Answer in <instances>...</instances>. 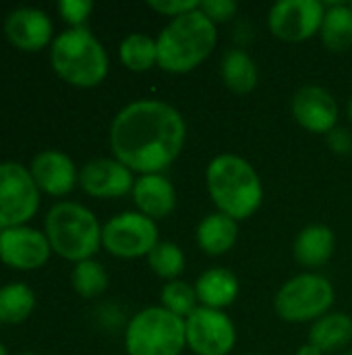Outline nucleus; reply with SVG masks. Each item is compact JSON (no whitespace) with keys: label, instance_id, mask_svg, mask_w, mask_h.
Wrapping results in <instances>:
<instances>
[{"label":"nucleus","instance_id":"f257e3e1","mask_svg":"<svg viewBox=\"0 0 352 355\" xmlns=\"http://www.w3.org/2000/svg\"><path fill=\"white\" fill-rule=\"evenodd\" d=\"M108 139L112 156L133 173L164 175L187 144V123L172 104L141 98L116 112Z\"/></svg>","mask_w":352,"mask_h":355},{"label":"nucleus","instance_id":"f03ea898","mask_svg":"<svg viewBox=\"0 0 352 355\" xmlns=\"http://www.w3.org/2000/svg\"><path fill=\"white\" fill-rule=\"evenodd\" d=\"M207 193L218 212L239 220L251 218L263 204V183L255 166L237 154H218L205 168Z\"/></svg>","mask_w":352,"mask_h":355},{"label":"nucleus","instance_id":"7ed1b4c3","mask_svg":"<svg viewBox=\"0 0 352 355\" xmlns=\"http://www.w3.org/2000/svg\"><path fill=\"white\" fill-rule=\"evenodd\" d=\"M158 67L172 75H185L205 62L218 46V25L201 8L170 19L158 33Z\"/></svg>","mask_w":352,"mask_h":355},{"label":"nucleus","instance_id":"20e7f679","mask_svg":"<svg viewBox=\"0 0 352 355\" xmlns=\"http://www.w3.org/2000/svg\"><path fill=\"white\" fill-rule=\"evenodd\" d=\"M50 64L68 85L89 89L100 85L110 71V58L102 42L87 27H68L50 46Z\"/></svg>","mask_w":352,"mask_h":355},{"label":"nucleus","instance_id":"39448f33","mask_svg":"<svg viewBox=\"0 0 352 355\" xmlns=\"http://www.w3.org/2000/svg\"><path fill=\"white\" fill-rule=\"evenodd\" d=\"M44 233L52 254L77 264L91 260L102 248L98 216L79 202H56L44 218Z\"/></svg>","mask_w":352,"mask_h":355},{"label":"nucleus","instance_id":"423d86ee","mask_svg":"<svg viewBox=\"0 0 352 355\" xmlns=\"http://www.w3.org/2000/svg\"><path fill=\"white\" fill-rule=\"evenodd\" d=\"M185 347V320L162 306L143 308L127 324L124 349L129 355H180Z\"/></svg>","mask_w":352,"mask_h":355},{"label":"nucleus","instance_id":"0eeeda50","mask_svg":"<svg viewBox=\"0 0 352 355\" xmlns=\"http://www.w3.org/2000/svg\"><path fill=\"white\" fill-rule=\"evenodd\" d=\"M336 300L334 285L319 272H301L288 279L274 297V312L290 324L315 322L332 312Z\"/></svg>","mask_w":352,"mask_h":355},{"label":"nucleus","instance_id":"6e6552de","mask_svg":"<svg viewBox=\"0 0 352 355\" xmlns=\"http://www.w3.org/2000/svg\"><path fill=\"white\" fill-rule=\"evenodd\" d=\"M158 241L160 233L156 220L137 210L120 212L102 225V248L114 258H147Z\"/></svg>","mask_w":352,"mask_h":355},{"label":"nucleus","instance_id":"1a4fd4ad","mask_svg":"<svg viewBox=\"0 0 352 355\" xmlns=\"http://www.w3.org/2000/svg\"><path fill=\"white\" fill-rule=\"evenodd\" d=\"M39 196L29 168L21 162H0V231L29 225L39 210Z\"/></svg>","mask_w":352,"mask_h":355},{"label":"nucleus","instance_id":"9d476101","mask_svg":"<svg viewBox=\"0 0 352 355\" xmlns=\"http://www.w3.org/2000/svg\"><path fill=\"white\" fill-rule=\"evenodd\" d=\"M185 333L195 355H228L237 345V327L224 310L199 306L185 318Z\"/></svg>","mask_w":352,"mask_h":355},{"label":"nucleus","instance_id":"9b49d317","mask_svg":"<svg viewBox=\"0 0 352 355\" xmlns=\"http://www.w3.org/2000/svg\"><path fill=\"white\" fill-rule=\"evenodd\" d=\"M326 2L319 0H280L268 12V27L274 37L299 44L319 33Z\"/></svg>","mask_w":352,"mask_h":355},{"label":"nucleus","instance_id":"f8f14e48","mask_svg":"<svg viewBox=\"0 0 352 355\" xmlns=\"http://www.w3.org/2000/svg\"><path fill=\"white\" fill-rule=\"evenodd\" d=\"M52 256V248L44 231L29 225L0 231V262L15 270H37Z\"/></svg>","mask_w":352,"mask_h":355},{"label":"nucleus","instance_id":"ddd939ff","mask_svg":"<svg viewBox=\"0 0 352 355\" xmlns=\"http://www.w3.org/2000/svg\"><path fill=\"white\" fill-rule=\"evenodd\" d=\"M290 112L305 131L324 135L334 131L340 119V108L334 94L317 83H307L295 92Z\"/></svg>","mask_w":352,"mask_h":355},{"label":"nucleus","instance_id":"4468645a","mask_svg":"<svg viewBox=\"0 0 352 355\" xmlns=\"http://www.w3.org/2000/svg\"><path fill=\"white\" fill-rule=\"evenodd\" d=\"M135 173L120 160L93 158L79 168V187L98 200H114L133 191Z\"/></svg>","mask_w":352,"mask_h":355},{"label":"nucleus","instance_id":"2eb2a0df","mask_svg":"<svg viewBox=\"0 0 352 355\" xmlns=\"http://www.w3.org/2000/svg\"><path fill=\"white\" fill-rule=\"evenodd\" d=\"M4 37L23 52H39L54 42V23L41 8L19 6L4 19Z\"/></svg>","mask_w":352,"mask_h":355},{"label":"nucleus","instance_id":"dca6fc26","mask_svg":"<svg viewBox=\"0 0 352 355\" xmlns=\"http://www.w3.org/2000/svg\"><path fill=\"white\" fill-rule=\"evenodd\" d=\"M27 168L37 189L52 198L68 196L79 185V171L73 158L60 150H41Z\"/></svg>","mask_w":352,"mask_h":355},{"label":"nucleus","instance_id":"f3484780","mask_svg":"<svg viewBox=\"0 0 352 355\" xmlns=\"http://www.w3.org/2000/svg\"><path fill=\"white\" fill-rule=\"evenodd\" d=\"M131 196L137 212L151 220H162L176 208V189L164 175H139Z\"/></svg>","mask_w":352,"mask_h":355},{"label":"nucleus","instance_id":"a211bd4d","mask_svg":"<svg viewBox=\"0 0 352 355\" xmlns=\"http://www.w3.org/2000/svg\"><path fill=\"white\" fill-rule=\"evenodd\" d=\"M334 250H336L334 231L322 223L307 225L305 229H301L293 243V256L297 264L309 268L311 272L328 264L334 256Z\"/></svg>","mask_w":352,"mask_h":355},{"label":"nucleus","instance_id":"6ab92c4d","mask_svg":"<svg viewBox=\"0 0 352 355\" xmlns=\"http://www.w3.org/2000/svg\"><path fill=\"white\" fill-rule=\"evenodd\" d=\"M195 291L201 308L226 310L239 297V279L228 268H207L197 277Z\"/></svg>","mask_w":352,"mask_h":355},{"label":"nucleus","instance_id":"aec40b11","mask_svg":"<svg viewBox=\"0 0 352 355\" xmlns=\"http://www.w3.org/2000/svg\"><path fill=\"white\" fill-rule=\"evenodd\" d=\"M195 239L203 254L214 258L224 256L234 248L239 239V223L216 210L197 225Z\"/></svg>","mask_w":352,"mask_h":355},{"label":"nucleus","instance_id":"412c9836","mask_svg":"<svg viewBox=\"0 0 352 355\" xmlns=\"http://www.w3.org/2000/svg\"><path fill=\"white\" fill-rule=\"evenodd\" d=\"M352 318L344 312H328L313 322L309 331V343L322 354H336L351 345Z\"/></svg>","mask_w":352,"mask_h":355},{"label":"nucleus","instance_id":"4be33fe9","mask_svg":"<svg viewBox=\"0 0 352 355\" xmlns=\"http://www.w3.org/2000/svg\"><path fill=\"white\" fill-rule=\"evenodd\" d=\"M220 75L224 85L234 94H249L259 83V71L249 52L232 48L222 56Z\"/></svg>","mask_w":352,"mask_h":355},{"label":"nucleus","instance_id":"5701e85b","mask_svg":"<svg viewBox=\"0 0 352 355\" xmlns=\"http://www.w3.org/2000/svg\"><path fill=\"white\" fill-rule=\"evenodd\" d=\"M322 44L330 52H346L352 48V10L349 2H328L319 29Z\"/></svg>","mask_w":352,"mask_h":355},{"label":"nucleus","instance_id":"b1692460","mask_svg":"<svg viewBox=\"0 0 352 355\" xmlns=\"http://www.w3.org/2000/svg\"><path fill=\"white\" fill-rule=\"evenodd\" d=\"M35 310V293L25 283H6L0 287V322L21 324Z\"/></svg>","mask_w":352,"mask_h":355},{"label":"nucleus","instance_id":"393cba45","mask_svg":"<svg viewBox=\"0 0 352 355\" xmlns=\"http://www.w3.org/2000/svg\"><path fill=\"white\" fill-rule=\"evenodd\" d=\"M120 62L133 73H145L158 67V44L147 33H129L118 46Z\"/></svg>","mask_w":352,"mask_h":355},{"label":"nucleus","instance_id":"a878e982","mask_svg":"<svg viewBox=\"0 0 352 355\" xmlns=\"http://www.w3.org/2000/svg\"><path fill=\"white\" fill-rule=\"evenodd\" d=\"M108 272L98 260H83L77 262L71 270V287L83 300L100 297L108 289Z\"/></svg>","mask_w":352,"mask_h":355},{"label":"nucleus","instance_id":"bb28decb","mask_svg":"<svg viewBox=\"0 0 352 355\" xmlns=\"http://www.w3.org/2000/svg\"><path fill=\"white\" fill-rule=\"evenodd\" d=\"M147 264L151 272L164 281H176L185 272V252L172 241H158V245L149 252Z\"/></svg>","mask_w":352,"mask_h":355},{"label":"nucleus","instance_id":"cd10ccee","mask_svg":"<svg viewBox=\"0 0 352 355\" xmlns=\"http://www.w3.org/2000/svg\"><path fill=\"white\" fill-rule=\"evenodd\" d=\"M160 302H162V308H166L168 312H172L174 316H178V318H183V320L189 318V316L199 308V300H197L195 285L185 283V281H180V279L168 281V283L162 287Z\"/></svg>","mask_w":352,"mask_h":355},{"label":"nucleus","instance_id":"c85d7f7f","mask_svg":"<svg viewBox=\"0 0 352 355\" xmlns=\"http://www.w3.org/2000/svg\"><path fill=\"white\" fill-rule=\"evenodd\" d=\"M93 10V2L89 0H60L58 12L71 27H85V21L89 19Z\"/></svg>","mask_w":352,"mask_h":355},{"label":"nucleus","instance_id":"c756f323","mask_svg":"<svg viewBox=\"0 0 352 355\" xmlns=\"http://www.w3.org/2000/svg\"><path fill=\"white\" fill-rule=\"evenodd\" d=\"M199 8L214 25H220V23H228L237 15L239 4L234 0H201Z\"/></svg>","mask_w":352,"mask_h":355},{"label":"nucleus","instance_id":"7c9ffc66","mask_svg":"<svg viewBox=\"0 0 352 355\" xmlns=\"http://www.w3.org/2000/svg\"><path fill=\"white\" fill-rule=\"evenodd\" d=\"M147 6L151 10H156L158 15H162V17L176 19L180 15H187L191 10H197L199 8V2L197 0H149Z\"/></svg>","mask_w":352,"mask_h":355},{"label":"nucleus","instance_id":"2f4dec72","mask_svg":"<svg viewBox=\"0 0 352 355\" xmlns=\"http://www.w3.org/2000/svg\"><path fill=\"white\" fill-rule=\"evenodd\" d=\"M328 146L332 148V152L336 154H349L352 150V137L346 129L336 127L334 131L328 133Z\"/></svg>","mask_w":352,"mask_h":355},{"label":"nucleus","instance_id":"473e14b6","mask_svg":"<svg viewBox=\"0 0 352 355\" xmlns=\"http://www.w3.org/2000/svg\"><path fill=\"white\" fill-rule=\"evenodd\" d=\"M295 355H324V354H322L315 345H311V343L307 341L305 345H301V347L297 349V354Z\"/></svg>","mask_w":352,"mask_h":355},{"label":"nucleus","instance_id":"72a5a7b5","mask_svg":"<svg viewBox=\"0 0 352 355\" xmlns=\"http://www.w3.org/2000/svg\"><path fill=\"white\" fill-rule=\"evenodd\" d=\"M346 114H349V119H351L352 123V96L351 100H349V104H346Z\"/></svg>","mask_w":352,"mask_h":355},{"label":"nucleus","instance_id":"f704fd0d","mask_svg":"<svg viewBox=\"0 0 352 355\" xmlns=\"http://www.w3.org/2000/svg\"><path fill=\"white\" fill-rule=\"evenodd\" d=\"M0 355H8L6 354V347L2 345V341H0Z\"/></svg>","mask_w":352,"mask_h":355},{"label":"nucleus","instance_id":"c9c22d12","mask_svg":"<svg viewBox=\"0 0 352 355\" xmlns=\"http://www.w3.org/2000/svg\"><path fill=\"white\" fill-rule=\"evenodd\" d=\"M340 355H352V349H349V352H342Z\"/></svg>","mask_w":352,"mask_h":355},{"label":"nucleus","instance_id":"e433bc0d","mask_svg":"<svg viewBox=\"0 0 352 355\" xmlns=\"http://www.w3.org/2000/svg\"><path fill=\"white\" fill-rule=\"evenodd\" d=\"M349 6H351V10H352V0H351V2H349Z\"/></svg>","mask_w":352,"mask_h":355},{"label":"nucleus","instance_id":"4c0bfd02","mask_svg":"<svg viewBox=\"0 0 352 355\" xmlns=\"http://www.w3.org/2000/svg\"><path fill=\"white\" fill-rule=\"evenodd\" d=\"M19 355H35V354H19Z\"/></svg>","mask_w":352,"mask_h":355},{"label":"nucleus","instance_id":"58836bf2","mask_svg":"<svg viewBox=\"0 0 352 355\" xmlns=\"http://www.w3.org/2000/svg\"><path fill=\"white\" fill-rule=\"evenodd\" d=\"M247 355H253V354H247Z\"/></svg>","mask_w":352,"mask_h":355}]
</instances>
